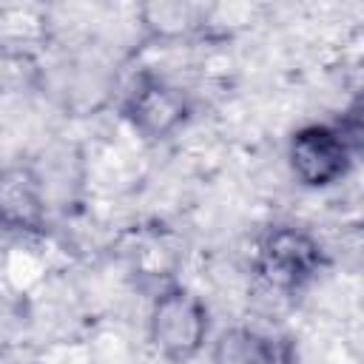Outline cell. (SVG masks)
Returning <instances> with one entry per match:
<instances>
[{
	"label": "cell",
	"mask_w": 364,
	"mask_h": 364,
	"mask_svg": "<svg viewBox=\"0 0 364 364\" xmlns=\"http://www.w3.org/2000/svg\"><path fill=\"white\" fill-rule=\"evenodd\" d=\"M324 267H327V250L310 230L296 225L267 228L253 250L256 276L270 290L284 296H296L304 287H310Z\"/></svg>",
	"instance_id": "1"
},
{
	"label": "cell",
	"mask_w": 364,
	"mask_h": 364,
	"mask_svg": "<svg viewBox=\"0 0 364 364\" xmlns=\"http://www.w3.org/2000/svg\"><path fill=\"white\" fill-rule=\"evenodd\" d=\"M208 304L182 284L162 287L148 310V338L154 350L171 364L193 361L208 338Z\"/></svg>",
	"instance_id": "2"
},
{
	"label": "cell",
	"mask_w": 364,
	"mask_h": 364,
	"mask_svg": "<svg viewBox=\"0 0 364 364\" xmlns=\"http://www.w3.org/2000/svg\"><path fill=\"white\" fill-rule=\"evenodd\" d=\"M355 134L344 125L313 122L299 128L287 142V165L299 185L330 188L350 173L355 159Z\"/></svg>",
	"instance_id": "3"
},
{
	"label": "cell",
	"mask_w": 364,
	"mask_h": 364,
	"mask_svg": "<svg viewBox=\"0 0 364 364\" xmlns=\"http://www.w3.org/2000/svg\"><path fill=\"white\" fill-rule=\"evenodd\" d=\"M122 117L148 142L173 136L191 119V100L182 88L156 74H139L122 100Z\"/></svg>",
	"instance_id": "4"
},
{
	"label": "cell",
	"mask_w": 364,
	"mask_h": 364,
	"mask_svg": "<svg viewBox=\"0 0 364 364\" xmlns=\"http://www.w3.org/2000/svg\"><path fill=\"white\" fill-rule=\"evenodd\" d=\"M51 228L40 173L26 162L0 168V230L46 236Z\"/></svg>",
	"instance_id": "5"
},
{
	"label": "cell",
	"mask_w": 364,
	"mask_h": 364,
	"mask_svg": "<svg viewBox=\"0 0 364 364\" xmlns=\"http://www.w3.org/2000/svg\"><path fill=\"white\" fill-rule=\"evenodd\" d=\"M296 358L293 336L256 324H230L210 347V364H296Z\"/></svg>",
	"instance_id": "6"
}]
</instances>
